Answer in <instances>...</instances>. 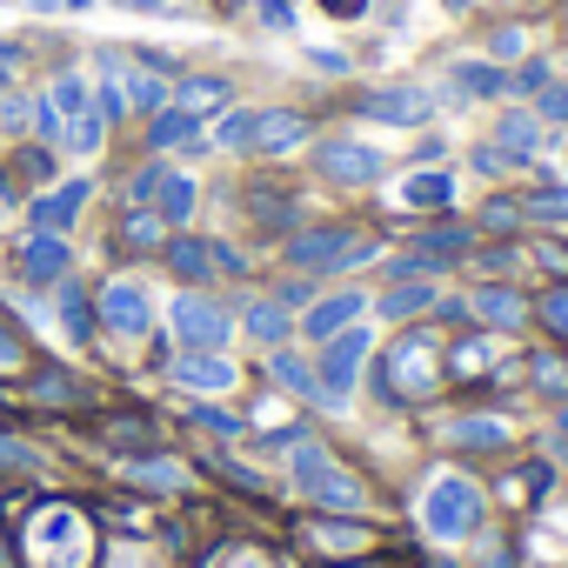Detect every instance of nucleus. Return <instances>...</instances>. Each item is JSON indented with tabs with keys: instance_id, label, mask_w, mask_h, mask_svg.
<instances>
[{
	"instance_id": "nucleus-12",
	"label": "nucleus",
	"mask_w": 568,
	"mask_h": 568,
	"mask_svg": "<svg viewBox=\"0 0 568 568\" xmlns=\"http://www.w3.org/2000/svg\"><path fill=\"white\" fill-rule=\"evenodd\" d=\"M368 308V295H328V302H315L308 308V322H302V335H315V342H328V335H342V328H355V315Z\"/></svg>"
},
{
	"instance_id": "nucleus-32",
	"label": "nucleus",
	"mask_w": 568,
	"mask_h": 568,
	"mask_svg": "<svg viewBox=\"0 0 568 568\" xmlns=\"http://www.w3.org/2000/svg\"><path fill=\"white\" fill-rule=\"evenodd\" d=\"M535 388L541 395H568V362L561 355H535Z\"/></svg>"
},
{
	"instance_id": "nucleus-25",
	"label": "nucleus",
	"mask_w": 568,
	"mask_h": 568,
	"mask_svg": "<svg viewBox=\"0 0 568 568\" xmlns=\"http://www.w3.org/2000/svg\"><path fill=\"white\" fill-rule=\"evenodd\" d=\"M455 448H501V422H481V415H468V422H448L442 428Z\"/></svg>"
},
{
	"instance_id": "nucleus-45",
	"label": "nucleus",
	"mask_w": 568,
	"mask_h": 568,
	"mask_svg": "<svg viewBox=\"0 0 568 568\" xmlns=\"http://www.w3.org/2000/svg\"><path fill=\"white\" fill-rule=\"evenodd\" d=\"M315 68H328V74H348V54H335V48H315Z\"/></svg>"
},
{
	"instance_id": "nucleus-17",
	"label": "nucleus",
	"mask_w": 568,
	"mask_h": 568,
	"mask_svg": "<svg viewBox=\"0 0 568 568\" xmlns=\"http://www.w3.org/2000/svg\"><path fill=\"white\" fill-rule=\"evenodd\" d=\"M247 335H254L261 348H288L295 322H288V308H281V302H254V308H247Z\"/></svg>"
},
{
	"instance_id": "nucleus-38",
	"label": "nucleus",
	"mask_w": 568,
	"mask_h": 568,
	"mask_svg": "<svg viewBox=\"0 0 568 568\" xmlns=\"http://www.w3.org/2000/svg\"><path fill=\"white\" fill-rule=\"evenodd\" d=\"M261 21L288 34V28H295V0H261Z\"/></svg>"
},
{
	"instance_id": "nucleus-39",
	"label": "nucleus",
	"mask_w": 568,
	"mask_h": 568,
	"mask_svg": "<svg viewBox=\"0 0 568 568\" xmlns=\"http://www.w3.org/2000/svg\"><path fill=\"white\" fill-rule=\"evenodd\" d=\"M515 161L501 154V148H475V174H508Z\"/></svg>"
},
{
	"instance_id": "nucleus-11",
	"label": "nucleus",
	"mask_w": 568,
	"mask_h": 568,
	"mask_svg": "<svg viewBox=\"0 0 568 568\" xmlns=\"http://www.w3.org/2000/svg\"><path fill=\"white\" fill-rule=\"evenodd\" d=\"M302 141H308V114H295V108L254 114V148H261V154H288V148H302Z\"/></svg>"
},
{
	"instance_id": "nucleus-31",
	"label": "nucleus",
	"mask_w": 568,
	"mask_h": 568,
	"mask_svg": "<svg viewBox=\"0 0 568 568\" xmlns=\"http://www.w3.org/2000/svg\"><path fill=\"white\" fill-rule=\"evenodd\" d=\"M154 241H161V214H141V207H134V214L121 221V247H154Z\"/></svg>"
},
{
	"instance_id": "nucleus-15",
	"label": "nucleus",
	"mask_w": 568,
	"mask_h": 568,
	"mask_svg": "<svg viewBox=\"0 0 568 568\" xmlns=\"http://www.w3.org/2000/svg\"><path fill=\"white\" fill-rule=\"evenodd\" d=\"M227 94H234V88H227L221 74H187V81L174 88V108H181V114H207V108H227Z\"/></svg>"
},
{
	"instance_id": "nucleus-14",
	"label": "nucleus",
	"mask_w": 568,
	"mask_h": 568,
	"mask_svg": "<svg viewBox=\"0 0 568 568\" xmlns=\"http://www.w3.org/2000/svg\"><path fill=\"white\" fill-rule=\"evenodd\" d=\"M462 94H475V101H495V94H508V68H495V61H455V74H448Z\"/></svg>"
},
{
	"instance_id": "nucleus-27",
	"label": "nucleus",
	"mask_w": 568,
	"mask_h": 568,
	"mask_svg": "<svg viewBox=\"0 0 568 568\" xmlns=\"http://www.w3.org/2000/svg\"><path fill=\"white\" fill-rule=\"evenodd\" d=\"M428 302H435V281H408V288L382 295V315H388V322H402V315H415V308H428Z\"/></svg>"
},
{
	"instance_id": "nucleus-10",
	"label": "nucleus",
	"mask_w": 568,
	"mask_h": 568,
	"mask_svg": "<svg viewBox=\"0 0 568 568\" xmlns=\"http://www.w3.org/2000/svg\"><path fill=\"white\" fill-rule=\"evenodd\" d=\"M88 194H94L88 181H68V187H54V194H41V201H34L28 214H34V227H41V234H68V227L81 221V207H88Z\"/></svg>"
},
{
	"instance_id": "nucleus-3",
	"label": "nucleus",
	"mask_w": 568,
	"mask_h": 568,
	"mask_svg": "<svg viewBox=\"0 0 568 568\" xmlns=\"http://www.w3.org/2000/svg\"><path fill=\"white\" fill-rule=\"evenodd\" d=\"M168 322H174V335H181L194 355H221L227 335H234V315H227L221 302H207V295H181Z\"/></svg>"
},
{
	"instance_id": "nucleus-28",
	"label": "nucleus",
	"mask_w": 568,
	"mask_h": 568,
	"mask_svg": "<svg viewBox=\"0 0 568 568\" xmlns=\"http://www.w3.org/2000/svg\"><path fill=\"white\" fill-rule=\"evenodd\" d=\"M101 134H108V121H101L94 108H88V114H74V121L61 128V141H68L74 154H94V148H101Z\"/></svg>"
},
{
	"instance_id": "nucleus-23",
	"label": "nucleus",
	"mask_w": 568,
	"mask_h": 568,
	"mask_svg": "<svg viewBox=\"0 0 568 568\" xmlns=\"http://www.w3.org/2000/svg\"><path fill=\"white\" fill-rule=\"evenodd\" d=\"M128 74V108H168V74L161 68H121Z\"/></svg>"
},
{
	"instance_id": "nucleus-8",
	"label": "nucleus",
	"mask_w": 568,
	"mask_h": 568,
	"mask_svg": "<svg viewBox=\"0 0 568 568\" xmlns=\"http://www.w3.org/2000/svg\"><path fill=\"white\" fill-rule=\"evenodd\" d=\"M101 322H108L114 335H148L154 308H148V295H141V281H108V288H101Z\"/></svg>"
},
{
	"instance_id": "nucleus-33",
	"label": "nucleus",
	"mask_w": 568,
	"mask_h": 568,
	"mask_svg": "<svg viewBox=\"0 0 568 568\" xmlns=\"http://www.w3.org/2000/svg\"><path fill=\"white\" fill-rule=\"evenodd\" d=\"M548 81H555V68H548V61H521V68L508 74V88H515V94H541Z\"/></svg>"
},
{
	"instance_id": "nucleus-1",
	"label": "nucleus",
	"mask_w": 568,
	"mask_h": 568,
	"mask_svg": "<svg viewBox=\"0 0 568 568\" xmlns=\"http://www.w3.org/2000/svg\"><path fill=\"white\" fill-rule=\"evenodd\" d=\"M295 488H302L308 501H322V508H362V501H368V488H362L328 448H315L308 435L295 442Z\"/></svg>"
},
{
	"instance_id": "nucleus-40",
	"label": "nucleus",
	"mask_w": 568,
	"mask_h": 568,
	"mask_svg": "<svg viewBox=\"0 0 568 568\" xmlns=\"http://www.w3.org/2000/svg\"><path fill=\"white\" fill-rule=\"evenodd\" d=\"M481 221H488V227H515V221H521V207H515V201H488V207H481Z\"/></svg>"
},
{
	"instance_id": "nucleus-37",
	"label": "nucleus",
	"mask_w": 568,
	"mask_h": 568,
	"mask_svg": "<svg viewBox=\"0 0 568 568\" xmlns=\"http://www.w3.org/2000/svg\"><path fill=\"white\" fill-rule=\"evenodd\" d=\"M541 322L568 342V288H548V295H541Z\"/></svg>"
},
{
	"instance_id": "nucleus-26",
	"label": "nucleus",
	"mask_w": 568,
	"mask_h": 568,
	"mask_svg": "<svg viewBox=\"0 0 568 568\" xmlns=\"http://www.w3.org/2000/svg\"><path fill=\"white\" fill-rule=\"evenodd\" d=\"M214 148H227V154H241V148H254V114H247V108H234V114H221V121H214Z\"/></svg>"
},
{
	"instance_id": "nucleus-6",
	"label": "nucleus",
	"mask_w": 568,
	"mask_h": 568,
	"mask_svg": "<svg viewBox=\"0 0 568 568\" xmlns=\"http://www.w3.org/2000/svg\"><path fill=\"white\" fill-rule=\"evenodd\" d=\"M315 168H322L328 181H342V187L382 181V154H375L368 141H322V148H315Z\"/></svg>"
},
{
	"instance_id": "nucleus-47",
	"label": "nucleus",
	"mask_w": 568,
	"mask_h": 568,
	"mask_svg": "<svg viewBox=\"0 0 568 568\" xmlns=\"http://www.w3.org/2000/svg\"><path fill=\"white\" fill-rule=\"evenodd\" d=\"M462 8H468V0H448V14H462Z\"/></svg>"
},
{
	"instance_id": "nucleus-21",
	"label": "nucleus",
	"mask_w": 568,
	"mask_h": 568,
	"mask_svg": "<svg viewBox=\"0 0 568 568\" xmlns=\"http://www.w3.org/2000/svg\"><path fill=\"white\" fill-rule=\"evenodd\" d=\"M148 141L168 154V148H201V128H194V114H181V108H161L154 114V128H148Z\"/></svg>"
},
{
	"instance_id": "nucleus-13",
	"label": "nucleus",
	"mask_w": 568,
	"mask_h": 568,
	"mask_svg": "<svg viewBox=\"0 0 568 568\" xmlns=\"http://www.w3.org/2000/svg\"><path fill=\"white\" fill-rule=\"evenodd\" d=\"M495 148H501L508 161H528V154L541 148V121H535V114H521V108H515V114H501V121H495Z\"/></svg>"
},
{
	"instance_id": "nucleus-35",
	"label": "nucleus",
	"mask_w": 568,
	"mask_h": 568,
	"mask_svg": "<svg viewBox=\"0 0 568 568\" xmlns=\"http://www.w3.org/2000/svg\"><path fill=\"white\" fill-rule=\"evenodd\" d=\"M521 214H535V221H568V187H548V194H535Z\"/></svg>"
},
{
	"instance_id": "nucleus-9",
	"label": "nucleus",
	"mask_w": 568,
	"mask_h": 568,
	"mask_svg": "<svg viewBox=\"0 0 568 568\" xmlns=\"http://www.w3.org/2000/svg\"><path fill=\"white\" fill-rule=\"evenodd\" d=\"M21 274L28 281H41V288H54V281H68V234H28V247H21Z\"/></svg>"
},
{
	"instance_id": "nucleus-19",
	"label": "nucleus",
	"mask_w": 568,
	"mask_h": 568,
	"mask_svg": "<svg viewBox=\"0 0 568 568\" xmlns=\"http://www.w3.org/2000/svg\"><path fill=\"white\" fill-rule=\"evenodd\" d=\"M402 201H408V207H448V201H455V174L422 168V174H408V181H402Z\"/></svg>"
},
{
	"instance_id": "nucleus-20",
	"label": "nucleus",
	"mask_w": 568,
	"mask_h": 568,
	"mask_svg": "<svg viewBox=\"0 0 568 568\" xmlns=\"http://www.w3.org/2000/svg\"><path fill=\"white\" fill-rule=\"evenodd\" d=\"M154 214H161V227H187V214H194V181L168 168V181H161V194H154Z\"/></svg>"
},
{
	"instance_id": "nucleus-44",
	"label": "nucleus",
	"mask_w": 568,
	"mask_h": 568,
	"mask_svg": "<svg viewBox=\"0 0 568 568\" xmlns=\"http://www.w3.org/2000/svg\"><path fill=\"white\" fill-rule=\"evenodd\" d=\"M308 295H315V288H308V281H288V288H281V308H302Z\"/></svg>"
},
{
	"instance_id": "nucleus-34",
	"label": "nucleus",
	"mask_w": 568,
	"mask_h": 568,
	"mask_svg": "<svg viewBox=\"0 0 568 568\" xmlns=\"http://www.w3.org/2000/svg\"><path fill=\"white\" fill-rule=\"evenodd\" d=\"M161 181H168V168H161V161L134 168V181H128V201H154V194H161Z\"/></svg>"
},
{
	"instance_id": "nucleus-36",
	"label": "nucleus",
	"mask_w": 568,
	"mask_h": 568,
	"mask_svg": "<svg viewBox=\"0 0 568 568\" xmlns=\"http://www.w3.org/2000/svg\"><path fill=\"white\" fill-rule=\"evenodd\" d=\"M535 121H561V128H568V88L548 81V88L535 94Z\"/></svg>"
},
{
	"instance_id": "nucleus-30",
	"label": "nucleus",
	"mask_w": 568,
	"mask_h": 568,
	"mask_svg": "<svg viewBox=\"0 0 568 568\" xmlns=\"http://www.w3.org/2000/svg\"><path fill=\"white\" fill-rule=\"evenodd\" d=\"M48 101H54V114H61V121H74V114H88V81H81V74H61Z\"/></svg>"
},
{
	"instance_id": "nucleus-48",
	"label": "nucleus",
	"mask_w": 568,
	"mask_h": 568,
	"mask_svg": "<svg viewBox=\"0 0 568 568\" xmlns=\"http://www.w3.org/2000/svg\"><path fill=\"white\" fill-rule=\"evenodd\" d=\"M561 428H568V408H561Z\"/></svg>"
},
{
	"instance_id": "nucleus-43",
	"label": "nucleus",
	"mask_w": 568,
	"mask_h": 568,
	"mask_svg": "<svg viewBox=\"0 0 568 568\" xmlns=\"http://www.w3.org/2000/svg\"><path fill=\"white\" fill-rule=\"evenodd\" d=\"M194 422H201V428H214V435H234V428H241V422H234V415H214V408H201V415H194Z\"/></svg>"
},
{
	"instance_id": "nucleus-16",
	"label": "nucleus",
	"mask_w": 568,
	"mask_h": 568,
	"mask_svg": "<svg viewBox=\"0 0 568 568\" xmlns=\"http://www.w3.org/2000/svg\"><path fill=\"white\" fill-rule=\"evenodd\" d=\"M174 382H181V388L214 395V388H234V368H227L221 355H187V362H174Z\"/></svg>"
},
{
	"instance_id": "nucleus-4",
	"label": "nucleus",
	"mask_w": 568,
	"mask_h": 568,
	"mask_svg": "<svg viewBox=\"0 0 568 568\" xmlns=\"http://www.w3.org/2000/svg\"><path fill=\"white\" fill-rule=\"evenodd\" d=\"M475 515H481V495H475V481H462V475H435V481H428L422 521H428L435 535H468V528H475Z\"/></svg>"
},
{
	"instance_id": "nucleus-46",
	"label": "nucleus",
	"mask_w": 568,
	"mask_h": 568,
	"mask_svg": "<svg viewBox=\"0 0 568 568\" xmlns=\"http://www.w3.org/2000/svg\"><path fill=\"white\" fill-rule=\"evenodd\" d=\"M0 362H14V335L8 328H0Z\"/></svg>"
},
{
	"instance_id": "nucleus-42",
	"label": "nucleus",
	"mask_w": 568,
	"mask_h": 568,
	"mask_svg": "<svg viewBox=\"0 0 568 568\" xmlns=\"http://www.w3.org/2000/svg\"><path fill=\"white\" fill-rule=\"evenodd\" d=\"M515 54H521V28H501L495 34V61H515Z\"/></svg>"
},
{
	"instance_id": "nucleus-5",
	"label": "nucleus",
	"mask_w": 568,
	"mask_h": 568,
	"mask_svg": "<svg viewBox=\"0 0 568 568\" xmlns=\"http://www.w3.org/2000/svg\"><path fill=\"white\" fill-rule=\"evenodd\" d=\"M288 254H295L302 267H328V274H335V267L368 261V254H375V241H368V234H355V227H315V234H302Z\"/></svg>"
},
{
	"instance_id": "nucleus-41",
	"label": "nucleus",
	"mask_w": 568,
	"mask_h": 568,
	"mask_svg": "<svg viewBox=\"0 0 568 568\" xmlns=\"http://www.w3.org/2000/svg\"><path fill=\"white\" fill-rule=\"evenodd\" d=\"M322 8H328L335 21H362V14H368V0H322Z\"/></svg>"
},
{
	"instance_id": "nucleus-29",
	"label": "nucleus",
	"mask_w": 568,
	"mask_h": 568,
	"mask_svg": "<svg viewBox=\"0 0 568 568\" xmlns=\"http://www.w3.org/2000/svg\"><path fill=\"white\" fill-rule=\"evenodd\" d=\"M455 254H468V227H435V234L422 241V267H428V261L442 267V261H455Z\"/></svg>"
},
{
	"instance_id": "nucleus-2",
	"label": "nucleus",
	"mask_w": 568,
	"mask_h": 568,
	"mask_svg": "<svg viewBox=\"0 0 568 568\" xmlns=\"http://www.w3.org/2000/svg\"><path fill=\"white\" fill-rule=\"evenodd\" d=\"M368 348H375V335L368 328H342V335H328L322 342V402L328 408H348V395H355V375H362V362H368Z\"/></svg>"
},
{
	"instance_id": "nucleus-7",
	"label": "nucleus",
	"mask_w": 568,
	"mask_h": 568,
	"mask_svg": "<svg viewBox=\"0 0 568 568\" xmlns=\"http://www.w3.org/2000/svg\"><path fill=\"white\" fill-rule=\"evenodd\" d=\"M362 114H368V121H388V128H422V121L435 114V94H428V88H375V94L362 101Z\"/></svg>"
},
{
	"instance_id": "nucleus-22",
	"label": "nucleus",
	"mask_w": 568,
	"mask_h": 568,
	"mask_svg": "<svg viewBox=\"0 0 568 568\" xmlns=\"http://www.w3.org/2000/svg\"><path fill=\"white\" fill-rule=\"evenodd\" d=\"M475 315H481L488 328H501V335H508V328H521V315H528V308H521V295H508V288H481V295H475Z\"/></svg>"
},
{
	"instance_id": "nucleus-18",
	"label": "nucleus",
	"mask_w": 568,
	"mask_h": 568,
	"mask_svg": "<svg viewBox=\"0 0 568 568\" xmlns=\"http://www.w3.org/2000/svg\"><path fill=\"white\" fill-rule=\"evenodd\" d=\"M267 375L288 388V395H315L322 402V382H315V368L302 362V355H288V348H267Z\"/></svg>"
},
{
	"instance_id": "nucleus-24",
	"label": "nucleus",
	"mask_w": 568,
	"mask_h": 568,
	"mask_svg": "<svg viewBox=\"0 0 568 568\" xmlns=\"http://www.w3.org/2000/svg\"><path fill=\"white\" fill-rule=\"evenodd\" d=\"M54 288H61V322H68V335L88 342V335H94V308H88V295H81V281H54Z\"/></svg>"
}]
</instances>
